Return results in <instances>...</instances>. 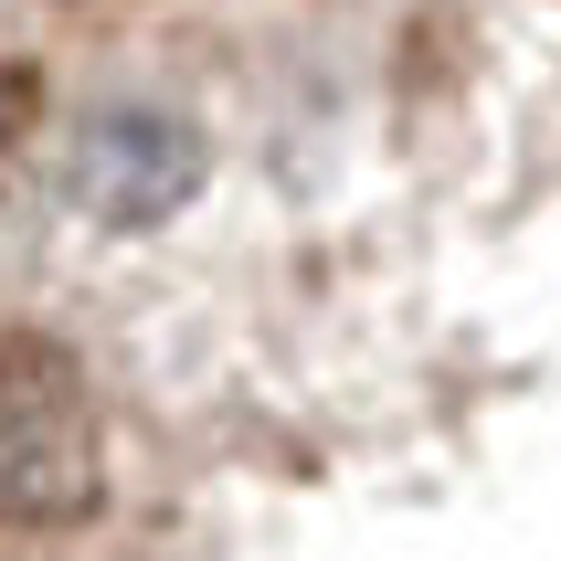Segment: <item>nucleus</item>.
Listing matches in <instances>:
<instances>
[{
	"instance_id": "f257e3e1",
	"label": "nucleus",
	"mask_w": 561,
	"mask_h": 561,
	"mask_svg": "<svg viewBox=\"0 0 561 561\" xmlns=\"http://www.w3.org/2000/svg\"><path fill=\"white\" fill-rule=\"evenodd\" d=\"M106 499V413L75 350L0 340V530H64Z\"/></svg>"
},
{
	"instance_id": "f03ea898",
	"label": "nucleus",
	"mask_w": 561,
	"mask_h": 561,
	"mask_svg": "<svg viewBox=\"0 0 561 561\" xmlns=\"http://www.w3.org/2000/svg\"><path fill=\"white\" fill-rule=\"evenodd\" d=\"M64 191H75V213L106 222V233H159V222L202 191V138H191L170 106H106V117L75 127Z\"/></svg>"
},
{
	"instance_id": "7ed1b4c3",
	"label": "nucleus",
	"mask_w": 561,
	"mask_h": 561,
	"mask_svg": "<svg viewBox=\"0 0 561 561\" xmlns=\"http://www.w3.org/2000/svg\"><path fill=\"white\" fill-rule=\"evenodd\" d=\"M32 127V64H0V149Z\"/></svg>"
}]
</instances>
